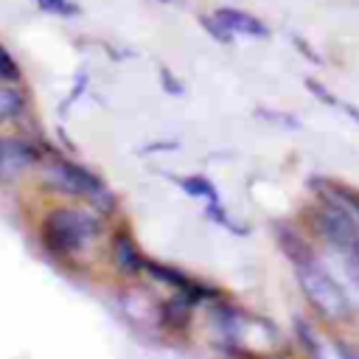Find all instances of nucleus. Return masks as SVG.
Instances as JSON below:
<instances>
[{"label":"nucleus","mask_w":359,"mask_h":359,"mask_svg":"<svg viewBox=\"0 0 359 359\" xmlns=\"http://www.w3.org/2000/svg\"><path fill=\"white\" fill-rule=\"evenodd\" d=\"M294 275L297 283L303 289V294L309 297V303L328 320H348L351 317V300L342 292V286L331 278V272L323 269V264L311 255L306 261L294 264Z\"/></svg>","instance_id":"1"},{"label":"nucleus","mask_w":359,"mask_h":359,"mask_svg":"<svg viewBox=\"0 0 359 359\" xmlns=\"http://www.w3.org/2000/svg\"><path fill=\"white\" fill-rule=\"evenodd\" d=\"M98 219L90 216L87 210L79 208H59L53 213H48V219L42 222V241L50 252L67 255L81 250L90 238L98 236Z\"/></svg>","instance_id":"2"},{"label":"nucleus","mask_w":359,"mask_h":359,"mask_svg":"<svg viewBox=\"0 0 359 359\" xmlns=\"http://www.w3.org/2000/svg\"><path fill=\"white\" fill-rule=\"evenodd\" d=\"M48 177H50V185L59 188V191H65V194L87 196V199H93V202H104L107 208L112 205V199H109L104 182H101L95 174H90L87 168H81V165H76V163H70V160H53V163L48 165Z\"/></svg>","instance_id":"3"},{"label":"nucleus","mask_w":359,"mask_h":359,"mask_svg":"<svg viewBox=\"0 0 359 359\" xmlns=\"http://www.w3.org/2000/svg\"><path fill=\"white\" fill-rule=\"evenodd\" d=\"M36 151L22 140H0V177L20 171L22 165L34 163Z\"/></svg>","instance_id":"4"},{"label":"nucleus","mask_w":359,"mask_h":359,"mask_svg":"<svg viewBox=\"0 0 359 359\" xmlns=\"http://www.w3.org/2000/svg\"><path fill=\"white\" fill-rule=\"evenodd\" d=\"M216 17H219L233 34H247V36H266V34H269V28H266L258 17H252V14L241 11V8H216Z\"/></svg>","instance_id":"5"},{"label":"nucleus","mask_w":359,"mask_h":359,"mask_svg":"<svg viewBox=\"0 0 359 359\" xmlns=\"http://www.w3.org/2000/svg\"><path fill=\"white\" fill-rule=\"evenodd\" d=\"M191 303L194 300H188L185 294H177L160 309V323H165L168 328H185L191 320Z\"/></svg>","instance_id":"6"},{"label":"nucleus","mask_w":359,"mask_h":359,"mask_svg":"<svg viewBox=\"0 0 359 359\" xmlns=\"http://www.w3.org/2000/svg\"><path fill=\"white\" fill-rule=\"evenodd\" d=\"M3 81L6 79H0V123L17 118L25 109V98L20 95V90H14V87H8Z\"/></svg>","instance_id":"7"},{"label":"nucleus","mask_w":359,"mask_h":359,"mask_svg":"<svg viewBox=\"0 0 359 359\" xmlns=\"http://www.w3.org/2000/svg\"><path fill=\"white\" fill-rule=\"evenodd\" d=\"M115 261H118V266L123 272H140V266H143V258L137 255L135 244L126 236H118L115 238Z\"/></svg>","instance_id":"8"},{"label":"nucleus","mask_w":359,"mask_h":359,"mask_svg":"<svg viewBox=\"0 0 359 359\" xmlns=\"http://www.w3.org/2000/svg\"><path fill=\"white\" fill-rule=\"evenodd\" d=\"M177 182H180L182 191L191 194V196H199V199H205V202H219V194H216V188H213V182H210L208 177H180Z\"/></svg>","instance_id":"9"},{"label":"nucleus","mask_w":359,"mask_h":359,"mask_svg":"<svg viewBox=\"0 0 359 359\" xmlns=\"http://www.w3.org/2000/svg\"><path fill=\"white\" fill-rule=\"evenodd\" d=\"M294 334H297V339H300V345H303V351L306 353H311V356H323V348H320V342H317V337H314V331L309 328V323L306 320H294Z\"/></svg>","instance_id":"10"},{"label":"nucleus","mask_w":359,"mask_h":359,"mask_svg":"<svg viewBox=\"0 0 359 359\" xmlns=\"http://www.w3.org/2000/svg\"><path fill=\"white\" fill-rule=\"evenodd\" d=\"M199 22H202V28L213 36V39H219L222 45H233V31L213 14V17H199Z\"/></svg>","instance_id":"11"},{"label":"nucleus","mask_w":359,"mask_h":359,"mask_svg":"<svg viewBox=\"0 0 359 359\" xmlns=\"http://www.w3.org/2000/svg\"><path fill=\"white\" fill-rule=\"evenodd\" d=\"M205 213H208V216H210V219H213L216 224H222V227H227L230 233H238V236H244V233H250L247 227H241L238 222H233V219H230V216H227V213L222 210V202H208V210H205Z\"/></svg>","instance_id":"12"},{"label":"nucleus","mask_w":359,"mask_h":359,"mask_svg":"<svg viewBox=\"0 0 359 359\" xmlns=\"http://www.w3.org/2000/svg\"><path fill=\"white\" fill-rule=\"evenodd\" d=\"M36 3H39V8H45V11H50V14H59V17H73V14H79V6L70 3V0H36Z\"/></svg>","instance_id":"13"},{"label":"nucleus","mask_w":359,"mask_h":359,"mask_svg":"<svg viewBox=\"0 0 359 359\" xmlns=\"http://www.w3.org/2000/svg\"><path fill=\"white\" fill-rule=\"evenodd\" d=\"M0 79H6V81H17L20 79V67H17V62L11 59V53L0 45Z\"/></svg>","instance_id":"14"},{"label":"nucleus","mask_w":359,"mask_h":359,"mask_svg":"<svg viewBox=\"0 0 359 359\" xmlns=\"http://www.w3.org/2000/svg\"><path fill=\"white\" fill-rule=\"evenodd\" d=\"M306 87H309V90H311V95H317L323 104H328V107H339V101H337V98L328 93V87H323L317 79H306Z\"/></svg>","instance_id":"15"},{"label":"nucleus","mask_w":359,"mask_h":359,"mask_svg":"<svg viewBox=\"0 0 359 359\" xmlns=\"http://www.w3.org/2000/svg\"><path fill=\"white\" fill-rule=\"evenodd\" d=\"M160 76H163V84H165V90H168L171 95H180V93H182V84H180V81H174V79H171V73H168L165 67H160Z\"/></svg>","instance_id":"16"},{"label":"nucleus","mask_w":359,"mask_h":359,"mask_svg":"<svg viewBox=\"0 0 359 359\" xmlns=\"http://www.w3.org/2000/svg\"><path fill=\"white\" fill-rule=\"evenodd\" d=\"M258 115H261V118H269V121H275V123H286V126H297V121H294V118H286V115H272L269 109H258Z\"/></svg>","instance_id":"17"},{"label":"nucleus","mask_w":359,"mask_h":359,"mask_svg":"<svg viewBox=\"0 0 359 359\" xmlns=\"http://www.w3.org/2000/svg\"><path fill=\"white\" fill-rule=\"evenodd\" d=\"M294 45H297V50H300L303 56H309L311 62H320V56H317V53H314V50L309 48V42H306V39H300V36H294Z\"/></svg>","instance_id":"18"},{"label":"nucleus","mask_w":359,"mask_h":359,"mask_svg":"<svg viewBox=\"0 0 359 359\" xmlns=\"http://www.w3.org/2000/svg\"><path fill=\"white\" fill-rule=\"evenodd\" d=\"M339 107L345 109V115H348V118H353V121L359 123V107H353V104H339Z\"/></svg>","instance_id":"19"},{"label":"nucleus","mask_w":359,"mask_h":359,"mask_svg":"<svg viewBox=\"0 0 359 359\" xmlns=\"http://www.w3.org/2000/svg\"><path fill=\"white\" fill-rule=\"evenodd\" d=\"M160 3H171V0H160Z\"/></svg>","instance_id":"20"}]
</instances>
